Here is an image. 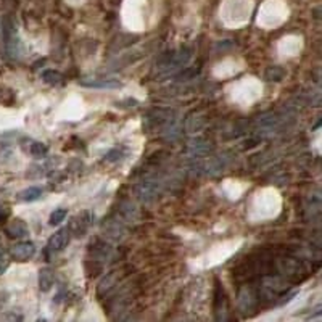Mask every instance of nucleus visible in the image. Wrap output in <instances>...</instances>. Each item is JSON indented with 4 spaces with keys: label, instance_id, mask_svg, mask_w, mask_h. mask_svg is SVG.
Here are the masks:
<instances>
[{
    "label": "nucleus",
    "instance_id": "nucleus-8",
    "mask_svg": "<svg viewBox=\"0 0 322 322\" xmlns=\"http://www.w3.org/2000/svg\"><path fill=\"white\" fill-rule=\"evenodd\" d=\"M42 79L47 82V84H50V86H58V84H61V82H63V75H60L58 71L49 69V71L42 73Z\"/></svg>",
    "mask_w": 322,
    "mask_h": 322
},
{
    "label": "nucleus",
    "instance_id": "nucleus-7",
    "mask_svg": "<svg viewBox=\"0 0 322 322\" xmlns=\"http://www.w3.org/2000/svg\"><path fill=\"white\" fill-rule=\"evenodd\" d=\"M42 197V189L39 187H29V189H26L20 193V200L23 201H35V200H39Z\"/></svg>",
    "mask_w": 322,
    "mask_h": 322
},
{
    "label": "nucleus",
    "instance_id": "nucleus-9",
    "mask_svg": "<svg viewBox=\"0 0 322 322\" xmlns=\"http://www.w3.org/2000/svg\"><path fill=\"white\" fill-rule=\"evenodd\" d=\"M29 152L32 156H35V158H44V156L47 155L49 149H47V145H44L41 142H32L29 147Z\"/></svg>",
    "mask_w": 322,
    "mask_h": 322
},
{
    "label": "nucleus",
    "instance_id": "nucleus-12",
    "mask_svg": "<svg viewBox=\"0 0 322 322\" xmlns=\"http://www.w3.org/2000/svg\"><path fill=\"white\" fill-rule=\"evenodd\" d=\"M5 218H7V211L0 208V224L4 223V221H5Z\"/></svg>",
    "mask_w": 322,
    "mask_h": 322
},
{
    "label": "nucleus",
    "instance_id": "nucleus-6",
    "mask_svg": "<svg viewBox=\"0 0 322 322\" xmlns=\"http://www.w3.org/2000/svg\"><path fill=\"white\" fill-rule=\"evenodd\" d=\"M82 86L86 87H94V89H118L121 87V82L113 81V79H102V81H82Z\"/></svg>",
    "mask_w": 322,
    "mask_h": 322
},
{
    "label": "nucleus",
    "instance_id": "nucleus-13",
    "mask_svg": "<svg viewBox=\"0 0 322 322\" xmlns=\"http://www.w3.org/2000/svg\"><path fill=\"white\" fill-rule=\"evenodd\" d=\"M4 303H5V300H0V306H2V305H4Z\"/></svg>",
    "mask_w": 322,
    "mask_h": 322
},
{
    "label": "nucleus",
    "instance_id": "nucleus-2",
    "mask_svg": "<svg viewBox=\"0 0 322 322\" xmlns=\"http://www.w3.org/2000/svg\"><path fill=\"white\" fill-rule=\"evenodd\" d=\"M92 219H94V216H92L90 213H87V211H82L81 214L73 218V221L68 226L71 235H75V237L86 235V232L89 231V227L92 226V223H94Z\"/></svg>",
    "mask_w": 322,
    "mask_h": 322
},
{
    "label": "nucleus",
    "instance_id": "nucleus-11",
    "mask_svg": "<svg viewBox=\"0 0 322 322\" xmlns=\"http://www.w3.org/2000/svg\"><path fill=\"white\" fill-rule=\"evenodd\" d=\"M8 266H10V260L7 258V255L0 253V274H4L8 269Z\"/></svg>",
    "mask_w": 322,
    "mask_h": 322
},
{
    "label": "nucleus",
    "instance_id": "nucleus-5",
    "mask_svg": "<svg viewBox=\"0 0 322 322\" xmlns=\"http://www.w3.org/2000/svg\"><path fill=\"white\" fill-rule=\"evenodd\" d=\"M55 283V272L50 268H42L39 271V289L41 292H49Z\"/></svg>",
    "mask_w": 322,
    "mask_h": 322
},
{
    "label": "nucleus",
    "instance_id": "nucleus-1",
    "mask_svg": "<svg viewBox=\"0 0 322 322\" xmlns=\"http://www.w3.org/2000/svg\"><path fill=\"white\" fill-rule=\"evenodd\" d=\"M71 237L73 235H71L68 227H63V229H60V231H57L49 238L47 246H45V256L49 258V256H53V255L63 252L64 248L69 245Z\"/></svg>",
    "mask_w": 322,
    "mask_h": 322
},
{
    "label": "nucleus",
    "instance_id": "nucleus-4",
    "mask_svg": "<svg viewBox=\"0 0 322 322\" xmlns=\"http://www.w3.org/2000/svg\"><path fill=\"white\" fill-rule=\"evenodd\" d=\"M5 234L10 238H23V237H27V234H29V229H27V226L23 223V221L15 219L5 227Z\"/></svg>",
    "mask_w": 322,
    "mask_h": 322
},
{
    "label": "nucleus",
    "instance_id": "nucleus-10",
    "mask_svg": "<svg viewBox=\"0 0 322 322\" xmlns=\"http://www.w3.org/2000/svg\"><path fill=\"white\" fill-rule=\"evenodd\" d=\"M66 209L64 208H58V209H55L53 213L50 214V219H49V224L50 226H58L61 221H64V218H66Z\"/></svg>",
    "mask_w": 322,
    "mask_h": 322
},
{
    "label": "nucleus",
    "instance_id": "nucleus-3",
    "mask_svg": "<svg viewBox=\"0 0 322 322\" xmlns=\"http://www.w3.org/2000/svg\"><path fill=\"white\" fill-rule=\"evenodd\" d=\"M10 255L15 261H29L35 255V245L32 242H20L10 248Z\"/></svg>",
    "mask_w": 322,
    "mask_h": 322
}]
</instances>
